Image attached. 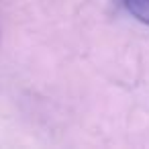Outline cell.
Instances as JSON below:
<instances>
[{
	"label": "cell",
	"instance_id": "6da1fadb",
	"mask_svg": "<svg viewBox=\"0 0 149 149\" xmlns=\"http://www.w3.org/2000/svg\"><path fill=\"white\" fill-rule=\"evenodd\" d=\"M123 4L133 13L141 23L149 25V0H123Z\"/></svg>",
	"mask_w": 149,
	"mask_h": 149
}]
</instances>
